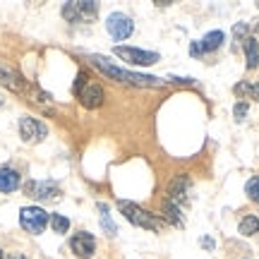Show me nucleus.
<instances>
[{"label":"nucleus","mask_w":259,"mask_h":259,"mask_svg":"<svg viewBox=\"0 0 259 259\" xmlns=\"http://www.w3.org/2000/svg\"><path fill=\"white\" fill-rule=\"evenodd\" d=\"M247 31H250V27H247V24H235V29H233L235 38H247Z\"/></svg>","instance_id":"5701e85b"},{"label":"nucleus","mask_w":259,"mask_h":259,"mask_svg":"<svg viewBox=\"0 0 259 259\" xmlns=\"http://www.w3.org/2000/svg\"><path fill=\"white\" fill-rule=\"evenodd\" d=\"M0 259H3V252H0Z\"/></svg>","instance_id":"a878e982"},{"label":"nucleus","mask_w":259,"mask_h":259,"mask_svg":"<svg viewBox=\"0 0 259 259\" xmlns=\"http://www.w3.org/2000/svg\"><path fill=\"white\" fill-rule=\"evenodd\" d=\"M242 46H245V56H247V70H254L259 65V44L254 36H247L242 41Z\"/></svg>","instance_id":"2eb2a0df"},{"label":"nucleus","mask_w":259,"mask_h":259,"mask_svg":"<svg viewBox=\"0 0 259 259\" xmlns=\"http://www.w3.org/2000/svg\"><path fill=\"white\" fill-rule=\"evenodd\" d=\"M48 221H51V216H48L41 206H24V209L19 211V223H22V228L27 233H31V235L44 233Z\"/></svg>","instance_id":"20e7f679"},{"label":"nucleus","mask_w":259,"mask_h":259,"mask_svg":"<svg viewBox=\"0 0 259 259\" xmlns=\"http://www.w3.org/2000/svg\"><path fill=\"white\" fill-rule=\"evenodd\" d=\"M187 190H190V178L178 176L176 180L170 183V187H168V202H173L176 206H180V204L185 202Z\"/></svg>","instance_id":"f8f14e48"},{"label":"nucleus","mask_w":259,"mask_h":259,"mask_svg":"<svg viewBox=\"0 0 259 259\" xmlns=\"http://www.w3.org/2000/svg\"><path fill=\"white\" fill-rule=\"evenodd\" d=\"M238 231H240V235H245V238H252V235H257L259 231V219L257 216H245L240 221V226H238Z\"/></svg>","instance_id":"f3484780"},{"label":"nucleus","mask_w":259,"mask_h":259,"mask_svg":"<svg viewBox=\"0 0 259 259\" xmlns=\"http://www.w3.org/2000/svg\"><path fill=\"white\" fill-rule=\"evenodd\" d=\"M99 12V3L92 0H77V3H65L63 5V17L67 22H92Z\"/></svg>","instance_id":"7ed1b4c3"},{"label":"nucleus","mask_w":259,"mask_h":259,"mask_svg":"<svg viewBox=\"0 0 259 259\" xmlns=\"http://www.w3.org/2000/svg\"><path fill=\"white\" fill-rule=\"evenodd\" d=\"M0 84L8 87V89H12V92H17V94H22L27 89L24 77H22L15 67H10V65H5V63H0Z\"/></svg>","instance_id":"1a4fd4ad"},{"label":"nucleus","mask_w":259,"mask_h":259,"mask_svg":"<svg viewBox=\"0 0 259 259\" xmlns=\"http://www.w3.org/2000/svg\"><path fill=\"white\" fill-rule=\"evenodd\" d=\"M0 106H3V99H0Z\"/></svg>","instance_id":"bb28decb"},{"label":"nucleus","mask_w":259,"mask_h":259,"mask_svg":"<svg viewBox=\"0 0 259 259\" xmlns=\"http://www.w3.org/2000/svg\"><path fill=\"white\" fill-rule=\"evenodd\" d=\"M51 226H53V231L56 233H65L67 228H70V219H65V216H60V213H53V216H51Z\"/></svg>","instance_id":"412c9836"},{"label":"nucleus","mask_w":259,"mask_h":259,"mask_svg":"<svg viewBox=\"0 0 259 259\" xmlns=\"http://www.w3.org/2000/svg\"><path fill=\"white\" fill-rule=\"evenodd\" d=\"M103 74H108L111 79H118V82H127V84H137V87H163V79L158 77H151V74H139V72H130V70H122L118 65L108 63V58L103 56H92L89 58Z\"/></svg>","instance_id":"f257e3e1"},{"label":"nucleus","mask_w":259,"mask_h":259,"mask_svg":"<svg viewBox=\"0 0 259 259\" xmlns=\"http://www.w3.org/2000/svg\"><path fill=\"white\" fill-rule=\"evenodd\" d=\"M118 209H120L122 216H125L132 226H139V228H147V231H154V233L163 228V221H161V219H156V216L147 213L144 209H139L137 204L120 199V202H118Z\"/></svg>","instance_id":"f03ea898"},{"label":"nucleus","mask_w":259,"mask_h":259,"mask_svg":"<svg viewBox=\"0 0 259 259\" xmlns=\"http://www.w3.org/2000/svg\"><path fill=\"white\" fill-rule=\"evenodd\" d=\"M202 245L206 247V250H213V240H211V238H202Z\"/></svg>","instance_id":"b1692460"},{"label":"nucleus","mask_w":259,"mask_h":259,"mask_svg":"<svg viewBox=\"0 0 259 259\" xmlns=\"http://www.w3.org/2000/svg\"><path fill=\"white\" fill-rule=\"evenodd\" d=\"M113 53L122 60H127L130 65H154L158 63V53L151 51H142V48H130V46H115Z\"/></svg>","instance_id":"423d86ee"},{"label":"nucleus","mask_w":259,"mask_h":259,"mask_svg":"<svg viewBox=\"0 0 259 259\" xmlns=\"http://www.w3.org/2000/svg\"><path fill=\"white\" fill-rule=\"evenodd\" d=\"M10 259H24V257H10Z\"/></svg>","instance_id":"393cba45"},{"label":"nucleus","mask_w":259,"mask_h":259,"mask_svg":"<svg viewBox=\"0 0 259 259\" xmlns=\"http://www.w3.org/2000/svg\"><path fill=\"white\" fill-rule=\"evenodd\" d=\"M106 29H108V34H111L115 41H122V38H127L130 34H132L135 24H132V19H130L127 15L113 12V15H108V19H106Z\"/></svg>","instance_id":"0eeeda50"},{"label":"nucleus","mask_w":259,"mask_h":259,"mask_svg":"<svg viewBox=\"0 0 259 259\" xmlns=\"http://www.w3.org/2000/svg\"><path fill=\"white\" fill-rule=\"evenodd\" d=\"M245 192H247V197H250L252 202L259 204V176H254V178H250V180H247Z\"/></svg>","instance_id":"aec40b11"},{"label":"nucleus","mask_w":259,"mask_h":259,"mask_svg":"<svg viewBox=\"0 0 259 259\" xmlns=\"http://www.w3.org/2000/svg\"><path fill=\"white\" fill-rule=\"evenodd\" d=\"M99 211H101V226H103V231L108 233V235H115V233H118V228H115V223H113V219H111V213H108V206H106V204H99Z\"/></svg>","instance_id":"6ab92c4d"},{"label":"nucleus","mask_w":259,"mask_h":259,"mask_svg":"<svg viewBox=\"0 0 259 259\" xmlns=\"http://www.w3.org/2000/svg\"><path fill=\"white\" fill-rule=\"evenodd\" d=\"M235 94H238V96H247V99L259 101V84H247V82L235 84Z\"/></svg>","instance_id":"a211bd4d"},{"label":"nucleus","mask_w":259,"mask_h":259,"mask_svg":"<svg viewBox=\"0 0 259 259\" xmlns=\"http://www.w3.org/2000/svg\"><path fill=\"white\" fill-rule=\"evenodd\" d=\"M24 192L29 197H34V199H41V202H58L60 199V187L56 183H51V180H31L24 185Z\"/></svg>","instance_id":"39448f33"},{"label":"nucleus","mask_w":259,"mask_h":259,"mask_svg":"<svg viewBox=\"0 0 259 259\" xmlns=\"http://www.w3.org/2000/svg\"><path fill=\"white\" fill-rule=\"evenodd\" d=\"M163 223H173V226H183V213H180V206H176L173 202H163Z\"/></svg>","instance_id":"dca6fc26"},{"label":"nucleus","mask_w":259,"mask_h":259,"mask_svg":"<svg viewBox=\"0 0 259 259\" xmlns=\"http://www.w3.org/2000/svg\"><path fill=\"white\" fill-rule=\"evenodd\" d=\"M247 111H250V106H247L245 101H238V103H235V108H233V115H235V120H238V122L245 120Z\"/></svg>","instance_id":"4be33fe9"},{"label":"nucleus","mask_w":259,"mask_h":259,"mask_svg":"<svg viewBox=\"0 0 259 259\" xmlns=\"http://www.w3.org/2000/svg\"><path fill=\"white\" fill-rule=\"evenodd\" d=\"M70 247H72V252L77 254V257H92L94 252H96V240H94V235L92 233H77L72 240H70Z\"/></svg>","instance_id":"9d476101"},{"label":"nucleus","mask_w":259,"mask_h":259,"mask_svg":"<svg viewBox=\"0 0 259 259\" xmlns=\"http://www.w3.org/2000/svg\"><path fill=\"white\" fill-rule=\"evenodd\" d=\"M257 29H259V24H257Z\"/></svg>","instance_id":"cd10ccee"},{"label":"nucleus","mask_w":259,"mask_h":259,"mask_svg":"<svg viewBox=\"0 0 259 259\" xmlns=\"http://www.w3.org/2000/svg\"><path fill=\"white\" fill-rule=\"evenodd\" d=\"M46 125L44 122H38L36 118H29V115H24L22 120H19V135H22V139L24 142H41V139L46 137Z\"/></svg>","instance_id":"6e6552de"},{"label":"nucleus","mask_w":259,"mask_h":259,"mask_svg":"<svg viewBox=\"0 0 259 259\" xmlns=\"http://www.w3.org/2000/svg\"><path fill=\"white\" fill-rule=\"evenodd\" d=\"M77 96H79L84 108H99L103 103V89L99 84H84V89Z\"/></svg>","instance_id":"9b49d317"},{"label":"nucleus","mask_w":259,"mask_h":259,"mask_svg":"<svg viewBox=\"0 0 259 259\" xmlns=\"http://www.w3.org/2000/svg\"><path fill=\"white\" fill-rule=\"evenodd\" d=\"M19 187V173L12 168H0V192H15Z\"/></svg>","instance_id":"4468645a"},{"label":"nucleus","mask_w":259,"mask_h":259,"mask_svg":"<svg viewBox=\"0 0 259 259\" xmlns=\"http://www.w3.org/2000/svg\"><path fill=\"white\" fill-rule=\"evenodd\" d=\"M223 41H226L223 31H209V34H204V38L199 41V53H213L216 48L223 46Z\"/></svg>","instance_id":"ddd939ff"}]
</instances>
